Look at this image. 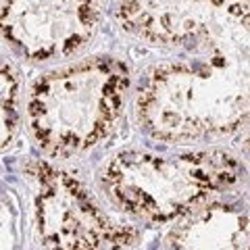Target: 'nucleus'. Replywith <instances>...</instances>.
Segmentation results:
<instances>
[{
	"instance_id": "nucleus-1",
	"label": "nucleus",
	"mask_w": 250,
	"mask_h": 250,
	"mask_svg": "<svg viewBox=\"0 0 250 250\" xmlns=\"http://www.w3.org/2000/svg\"><path fill=\"white\" fill-rule=\"evenodd\" d=\"M136 106L144 129L167 142L229 134L248 115L246 48H213L202 61L154 69Z\"/></svg>"
},
{
	"instance_id": "nucleus-2",
	"label": "nucleus",
	"mask_w": 250,
	"mask_h": 250,
	"mask_svg": "<svg viewBox=\"0 0 250 250\" xmlns=\"http://www.w3.org/2000/svg\"><path fill=\"white\" fill-rule=\"evenodd\" d=\"M127 85V67L115 59L83 61L44 75L27 103L31 134L52 156L88 150L115 125Z\"/></svg>"
},
{
	"instance_id": "nucleus-3",
	"label": "nucleus",
	"mask_w": 250,
	"mask_h": 250,
	"mask_svg": "<svg viewBox=\"0 0 250 250\" xmlns=\"http://www.w3.org/2000/svg\"><path fill=\"white\" fill-rule=\"evenodd\" d=\"M240 163L223 150L159 156L121 152L103 171V186L117 205L146 221H171L240 179Z\"/></svg>"
},
{
	"instance_id": "nucleus-4",
	"label": "nucleus",
	"mask_w": 250,
	"mask_h": 250,
	"mask_svg": "<svg viewBox=\"0 0 250 250\" xmlns=\"http://www.w3.org/2000/svg\"><path fill=\"white\" fill-rule=\"evenodd\" d=\"M115 15L154 44L246 48L248 0H115Z\"/></svg>"
},
{
	"instance_id": "nucleus-5",
	"label": "nucleus",
	"mask_w": 250,
	"mask_h": 250,
	"mask_svg": "<svg viewBox=\"0 0 250 250\" xmlns=\"http://www.w3.org/2000/svg\"><path fill=\"white\" fill-rule=\"evenodd\" d=\"M36 208L48 250H117L131 244L136 231L113 221L73 175L48 163H31Z\"/></svg>"
},
{
	"instance_id": "nucleus-6",
	"label": "nucleus",
	"mask_w": 250,
	"mask_h": 250,
	"mask_svg": "<svg viewBox=\"0 0 250 250\" xmlns=\"http://www.w3.org/2000/svg\"><path fill=\"white\" fill-rule=\"evenodd\" d=\"M98 0H4L0 31L29 59L65 57L92 38Z\"/></svg>"
},
{
	"instance_id": "nucleus-7",
	"label": "nucleus",
	"mask_w": 250,
	"mask_h": 250,
	"mask_svg": "<svg viewBox=\"0 0 250 250\" xmlns=\"http://www.w3.org/2000/svg\"><path fill=\"white\" fill-rule=\"evenodd\" d=\"M244 210L238 207H202L171 231L167 250H242L248 236Z\"/></svg>"
},
{
	"instance_id": "nucleus-8",
	"label": "nucleus",
	"mask_w": 250,
	"mask_h": 250,
	"mask_svg": "<svg viewBox=\"0 0 250 250\" xmlns=\"http://www.w3.org/2000/svg\"><path fill=\"white\" fill-rule=\"evenodd\" d=\"M17 77L9 65L0 62V148H4L13 140L19 123L17 111Z\"/></svg>"
}]
</instances>
